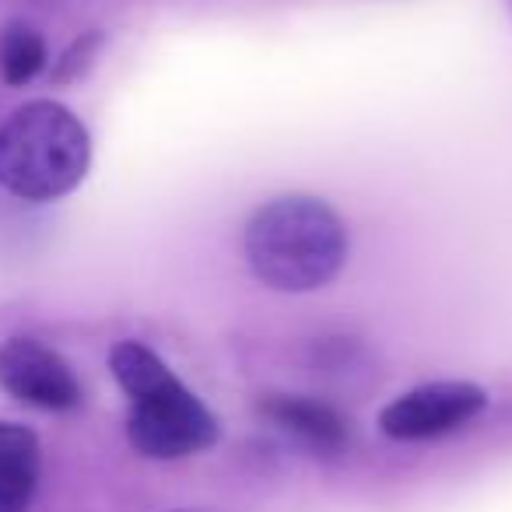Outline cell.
Instances as JSON below:
<instances>
[{
    "label": "cell",
    "instance_id": "7",
    "mask_svg": "<svg viewBox=\"0 0 512 512\" xmlns=\"http://www.w3.org/2000/svg\"><path fill=\"white\" fill-rule=\"evenodd\" d=\"M39 442L29 428L0 425V512H29L39 488Z\"/></svg>",
    "mask_w": 512,
    "mask_h": 512
},
{
    "label": "cell",
    "instance_id": "6",
    "mask_svg": "<svg viewBox=\"0 0 512 512\" xmlns=\"http://www.w3.org/2000/svg\"><path fill=\"white\" fill-rule=\"evenodd\" d=\"M260 411L281 428V432L295 435L299 442L323 453H337L348 442V421L334 411V407L320 404V400H306V397H267L260 404Z\"/></svg>",
    "mask_w": 512,
    "mask_h": 512
},
{
    "label": "cell",
    "instance_id": "1",
    "mask_svg": "<svg viewBox=\"0 0 512 512\" xmlns=\"http://www.w3.org/2000/svg\"><path fill=\"white\" fill-rule=\"evenodd\" d=\"M246 260L267 288L313 292L348 260L344 221L316 197H278L246 225Z\"/></svg>",
    "mask_w": 512,
    "mask_h": 512
},
{
    "label": "cell",
    "instance_id": "3",
    "mask_svg": "<svg viewBox=\"0 0 512 512\" xmlns=\"http://www.w3.org/2000/svg\"><path fill=\"white\" fill-rule=\"evenodd\" d=\"M92 141L60 102H29L0 127V183L22 200H57L85 179Z\"/></svg>",
    "mask_w": 512,
    "mask_h": 512
},
{
    "label": "cell",
    "instance_id": "5",
    "mask_svg": "<svg viewBox=\"0 0 512 512\" xmlns=\"http://www.w3.org/2000/svg\"><path fill=\"white\" fill-rule=\"evenodd\" d=\"M484 404L488 397L474 383H428L393 400L379 425L390 439H435L477 418Z\"/></svg>",
    "mask_w": 512,
    "mask_h": 512
},
{
    "label": "cell",
    "instance_id": "4",
    "mask_svg": "<svg viewBox=\"0 0 512 512\" xmlns=\"http://www.w3.org/2000/svg\"><path fill=\"white\" fill-rule=\"evenodd\" d=\"M0 386L39 411H74L81 404V383L71 365L32 337H11L0 348Z\"/></svg>",
    "mask_w": 512,
    "mask_h": 512
},
{
    "label": "cell",
    "instance_id": "8",
    "mask_svg": "<svg viewBox=\"0 0 512 512\" xmlns=\"http://www.w3.org/2000/svg\"><path fill=\"white\" fill-rule=\"evenodd\" d=\"M46 67V43L32 25H8L0 36V74L8 85H29Z\"/></svg>",
    "mask_w": 512,
    "mask_h": 512
},
{
    "label": "cell",
    "instance_id": "2",
    "mask_svg": "<svg viewBox=\"0 0 512 512\" xmlns=\"http://www.w3.org/2000/svg\"><path fill=\"white\" fill-rule=\"evenodd\" d=\"M109 365L116 383L130 397L127 435L137 453L151 460H179L214 446V414L165 369L155 351L137 341H123L113 348Z\"/></svg>",
    "mask_w": 512,
    "mask_h": 512
}]
</instances>
